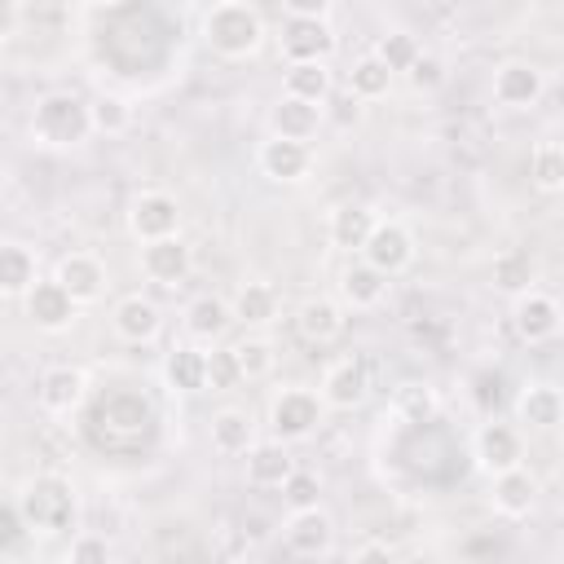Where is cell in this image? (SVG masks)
<instances>
[{"mask_svg":"<svg viewBox=\"0 0 564 564\" xmlns=\"http://www.w3.org/2000/svg\"><path fill=\"white\" fill-rule=\"evenodd\" d=\"M18 507L31 524V533H44V538H57V533H70L79 524V502H75V489L66 476L57 471H40L26 480V489L18 494Z\"/></svg>","mask_w":564,"mask_h":564,"instance_id":"6da1fadb","label":"cell"},{"mask_svg":"<svg viewBox=\"0 0 564 564\" xmlns=\"http://www.w3.org/2000/svg\"><path fill=\"white\" fill-rule=\"evenodd\" d=\"M93 132V115L88 101L75 93H44L31 110V141L48 145V150H70L84 145Z\"/></svg>","mask_w":564,"mask_h":564,"instance_id":"7a4b0ae2","label":"cell"},{"mask_svg":"<svg viewBox=\"0 0 564 564\" xmlns=\"http://www.w3.org/2000/svg\"><path fill=\"white\" fill-rule=\"evenodd\" d=\"M203 40L212 44V53L238 62V57H251L260 48L264 22H260V13L247 0H220L203 18Z\"/></svg>","mask_w":564,"mask_h":564,"instance_id":"3957f363","label":"cell"},{"mask_svg":"<svg viewBox=\"0 0 564 564\" xmlns=\"http://www.w3.org/2000/svg\"><path fill=\"white\" fill-rule=\"evenodd\" d=\"M322 392H308V388H282L273 401H269V427L278 441H304L317 432L322 423Z\"/></svg>","mask_w":564,"mask_h":564,"instance_id":"277c9868","label":"cell"},{"mask_svg":"<svg viewBox=\"0 0 564 564\" xmlns=\"http://www.w3.org/2000/svg\"><path fill=\"white\" fill-rule=\"evenodd\" d=\"M511 326H516V335H520L524 344H546V339L560 335L564 308H560L555 295H546V291L533 286V291L516 295V304H511Z\"/></svg>","mask_w":564,"mask_h":564,"instance_id":"5b68a950","label":"cell"},{"mask_svg":"<svg viewBox=\"0 0 564 564\" xmlns=\"http://www.w3.org/2000/svg\"><path fill=\"white\" fill-rule=\"evenodd\" d=\"M176 225H181V203L163 189H141L128 207V229L137 242L167 238V234H176Z\"/></svg>","mask_w":564,"mask_h":564,"instance_id":"8992f818","label":"cell"},{"mask_svg":"<svg viewBox=\"0 0 564 564\" xmlns=\"http://www.w3.org/2000/svg\"><path fill=\"white\" fill-rule=\"evenodd\" d=\"M22 304H26V317L35 322V330H48V335L66 330V326L75 322V308H79V300H75L57 278H40V282L22 295Z\"/></svg>","mask_w":564,"mask_h":564,"instance_id":"52a82bcc","label":"cell"},{"mask_svg":"<svg viewBox=\"0 0 564 564\" xmlns=\"http://www.w3.org/2000/svg\"><path fill=\"white\" fill-rule=\"evenodd\" d=\"M282 542H286L291 555H304V560L330 555V546H335V520H330L322 507L291 511L286 524H282Z\"/></svg>","mask_w":564,"mask_h":564,"instance_id":"ba28073f","label":"cell"},{"mask_svg":"<svg viewBox=\"0 0 564 564\" xmlns=\"http://www.w3.org/2000/svg\"><path fill=\"white\" fill-rule=\"evenodd\" d=\"M546 93V75L533 62H502L494 70V101L507 110H529Z\"/></svg>","mask_w":564,"mask_h":564,"instance_id":"9c48e42d","label":"cell"},{"mask_svg":"<svg viewBox=\"0 0 564 564\" xmlns=\"http://www.w3.org/2000/svg\"><path fill=\"white\" fill-rule=\"evenodd\" d=\"M361 256L375 269H383L388 278H397V273H405L414 264V234L401 220H379L375 234H370V242L361 247Z\"/></svg>","mask_w":564,"mask_h":564,"instance_id":"30bf717a","label":"cell"},{"mask_svg":"<svg viewBox=\"0 0 564 564\" xmlns=\"http://www.w3.org/2000/svg\"><path fill=\"white\" fill-rule=\"evenodd\" d=\"M194 269V256L189 247L181 242V234H167V238H154V242H141V273L159 286H176L185 282Z\"/></svg>","mask_w":564,"mask_h":564,"instance_id":"8fae6325","label":"cell"},{"mask_svg":"<svg viewBox=\"0 0 564 564\" xmlns=\"http://www.w3.org/2000/svg\"><path fill=\"white\" fill-rule=\"evenodd\" d=\"M282 53L286 62H326L335 53V31L326 26V18H286Z\"/></svg>","mask_w":564,"mask_h":564,"instance_id":"7c38bea8","label":"cell"},{"mask_svg":"<svg viewBox=\"0 0 564 564\" xmlns=\"http://www.w3.org/2000/svg\"><path fill=\"white\" fill-rule=\"evenodd\" d=\"M256 163H260V172L269 176V181H304L308 176V167H313V150H308V141H291V137H269V141H260V154H256Z\"/></svg>","mask_w":564,"mask_h":564,"instance_id":"4fadbf2b","label":"cell"},{"mask_svg":"<svg viewBox=\"0 0 564 564\" xmlns=\"http://www.w3.org/2000/svg\"><path fill=\"white\" fill-rule=\"evenodd\" d=\"M370 392V375H366V361L361 357H344L335 366H326L322 375V401L330 410H357Z\"/></svg>","mask_w":564,"mask_h":564,"instance_id":"5bb4252c","label":"cell"},{"mask_svg":"<svg viewBox=\"0 0 564 564\" xmlns=\"http://www.w3.org/2000/svg\"><path fill=\"white\" fill-rule=\"evenodd\" d=\"M53 278H57L79 304H93V300L106 291V264H101L93 251H70V256H62L57 269H53Z\"/></svg>","mask_w":564,"mask_h":564,"instance_id":"9a60e30c","label":"cell"},{"mask_svg":"<svg viewBox=\"0 0 564 564\" xmlns=\"http://www.w3.org/2000/svg\"><path fill=\"white\" fill-rule=\"evenodd\" d=\"M520 458H524V445H520V432L511 423H485L476 432V463L489 476H498L507 467H520Z\"/></svg>","mask_w":564,"mask_h":564,"instance_id":"2e32d148","label":"cell"},{"mask_svg":"<svg viewBox=\"0 0 564 564\" xmlns=\"http://www.w3.org/2000/svg\"><path fill=\"white\" fill-rule=\"evenodd\" d=\"M110 322H115V335H119V339H128V344H150V339L159 335V326H163V313H159V304H154L150 295H123V300L115 304Z\"/></svg>","mask_w":564,"mask_h":564,"instance_id":"e0dca14e","label":"cell"},{"mask_svg":"<svg viewBox=\"0 0 564 564\" xmlns=\"http://www.w3.org/2000/svg\"><path fill=\"white\" fill-rule=\"evenodd\" d=\"M84 388H88L84 383V370H75V366H48L40 375V383H35V397H40V405L48 414H70V410H79Z\"/></svg>","mask_w":564,"mask_h":564,"instance_id":"ac0fdd59","label":"cell"},{"mask_svg":"<svg viewBox=\"0 0 564 564\" xmlns=\"http://www.w3.org/2000/svg\"><path fill=\"white\" fill-rule=\"evenodd\" d=\"M516 419L533 432H551L564 423V392L551 388V383H529L520 397H516Z\"/></svg>","mask_w":564,"mask_h":564,"instance_id":"d6986e66","label":"cell"},{"mask_svg":"<svg viewBox=\"0 0 564 564\" xmlns=\"http://www.w3.org/2000/svg\"><path fill=\"white\" fill-rule=\"evenodd\" d=\"M295 471V458L286 454V441H256L247 449V480L256 489H282V480Z\"/></svg>","mask_w":564,"mask_h":564,"instance_id":"ffe728a7","label":"cell"},{"mask_svg":"<svg viewBox=\"0 0 564 564\" xmlns=\"http://www.w3.org/2000/svg\"><path fill=\"white\" fill-rule=\"evenodd\" d=\"M375 225H379V216L366 207V203H339L335 212H330V242L339 247V251H357L361 256V247L370 242V234H375Z\"/></svg>","mask_w":564,"mask_h":564,"instance_id":"44dd1931","label":"cell"},{"mask_svg":"<svg viewBox=\"0 0 564 564\" xmlns=\"http://www.w3.org/2000/svg\"><path fill=\"white\" fill-rule=\"evenodd\" d=\"M339 295H344L348 308H375V304L388 295V273L375 269V264L361 256V260H352V264L339 273Z\"/></svg>","mask_w":564,"mask_h":564,"instance_id":"7402d4cb","label":"cell"},{"mask_svg":"<svg viewBox=\"0 0 564 564\" xmlns=\"http://www.w3.org/2000/svg\"><path fill=\"white\" fill-rule=\"evenodd\" d=\"M229 322H234V308L220 295H198V300L185 304V335L194 344H207L212 348L229 330Z\"/></svg>","mask_w":564,"mask_h":564,"instance_id":"603a6c76","label":"cell"},{"mask_svg":"<svg viewBox=\"0 0 564 564\" xmlns=\"http://www.w3.org/2000/svg\"><path fill=\"white\" fill-rule=\"evenodd\" d=\"M163 379L172 392H203L207 388V352L203 344H176L167 357H163Z\"/></svg>","mask_w":564,"mask_h":564,"instance_id":"cb8c5ba5","label":"cell"},{"mask_svg":"<svg viewBox=\"0 0 564 564\" xmlns=\"http://www.w3.org/2000/svg\"><path fill=\"white\" fill-rule=\"evenodd\" d=\"M207 436H212V449H216V454L234 458V454H247V449L256 445V423H251V414H247V410L225 405V410H216V414H212Z\"/></svg>","mask_w":564,"mask_h":564,"instance_id":"d4e9b609","label":"cell"},{"mask_svg":"<svg viewBox=\"0 0 564 564\" xmlns=\"http://www.w3.org/2000/svg\"><path fill=\"white\" fill-rule=\"evenodd\" d=\"M533 502H538V480L524 467H507V471L494 476V507H498V516L520 520V516L533 511Z\"/></svg>","mask_w":564,"mask_h":564,"instance_id":"484cf974","label":"cell"},{"mask_svg":"<svg viewBox=\"0 0 564 564\" xmlns=\"http://www.w3.org/2000/svg\"><path fill=\"white\" fill-rule=\"evenodd\" d=\"M269 128H273L278 137H291V141H313L317 128H322V106L282 93V101L269 110Z\"/></svg>","mask_w":564,"mask_h":564,"instance_id":"4316f807","label":"cell"},{"mask_svg":"<svg viewBox=\"0 0 564 564\" xmlns=\"http://www.w3.org/2000/svg\"><path fill=\"white\" fill-rule=\"evenodd\" d=\"M295 326H300V335L308 344H335L344 335V308L335 300H326V295H313V300L300 304Z\"/></svg>","mask_w":564,"mask_h":564,"instance_id":"83f0119b","label":"cell"},{"mask_svg":"<svg viewBox=\"0 0 564 564\" xmlns=\"http://www.w3.org/2000/svg\"><path fill=\"white\" fill-rule=\"evenodd\" d=\"M489 278H494V286L502 291V295H524V291H533V282H538V260L529 256V251H520V247H507V251H498L494 256V269H489Z\"/></svg>","mask_w":564,"mask_h":564,"instance_id":"f1b7e54d","label":"cell"},{"mask_svg":"<svg viewBox=\"0 0 564 564\" xmlns=\"http://www.w3.org/2000/svg\"><path fill=\"white\" fill-rule=\"evenodd\" d=\"M35 282H40L35 256H31L22 242H4V247H0V291H4L9 300H22Z\"/></svg>","mask_w":564,"mask_h":564,"instance_id":"f546056e","label":"cell"},{"mask_svg":"<svg viewBox=\"0 0 564 564\" xmlns=\"http://www.w3.org/2000/svg\"><path fill=\"white\" fill-rule=\"evenodd\" d=\"M229 308H234V317H238L242 326H269V322L278 317V291H273L269 282H242V286L234 291Z\"/></svg>","mask_w":564,"mask_h":564,"instance_id":"4dcf8cb0","label":"cell"},{"mask_svg":"<svg viewBox=\"0 0 564 564\" xmlns=\"http://www.w3.org/2000/svg\"><path fill=\"white\" fill-rule=\"evenodd\" d=\"M388 88H392V70H388V62H383L379 53H366V57L352 62V70H348V93H352L357 101H379V97H388Z\"/></svg>","mask_w":564,"mask_h":564,"instance_id":"1f68e13d","label":"cell"},{"mask_svg":"<svg viewBox=\"0 0 564 564\" xmlns=\"http://www.w3.org/2000/svg\"><path fill=\"white\" fill-rule=\"evenodd\" d=\"M286 97H300V101L322 106L330 97V70H326V62H291L286 66Z\"/></svg>","mask_w":564,"mask_h":564,"instance_id":"d6a6232c","label":"cell"},{"mask_svg":"<svg viewBox=\"0 0 564 564\" xmlns=\"http://www.w3.org/2000/svg\"><path fill=\"white\" fill-rule=\"evenodd\" d=\"M529 181L542 194H560L564 189V145L560 141H538L529 150Z\"/></svg>","mask_w":564,"mask_h":564,"instance_id":"836d02e7","label":"cell"},{"mask_svg":"<svg viewBox=\"0 0 564 564\" xmlns=\"http://www.w3.org/2000/svg\"><path fill=\"white\" fill-rule=\"evenodd\" d=\"M436 410H441V401H436V388H427V383H401L392 392V414L401 423H414V427L419 423H432Z\"/></svg>","mask_w":564,"mask_h":564,"instance_id":"e575fe53","label":"cell"},{"mask_svg":"<svg viewBox=\"0 0 564 564\" xmlns=\"http://www.w3.org/2000/svg\"><path fill=\"white\" fill-rule=\"evenodd\" d=\"M88 115H93V132H101V137H123L132 128V106L123 97H115V93L93 97Z\"/></svg>","mask_w":564,"mask_h":564,"instance_id":"d590c367","label":"cell"},{"mask_svg":"<svg viewBox=\"0 0 564 564\" xmlns=\"http://www.w3.org/2000/svg\"><path fill=\"white\" fill-rule=\"evenodd\" d=\"M375 53L388 62V70H392V75H410V66L423 57V44H419L410 31H388V35H379Z\"/></svg>","mask_w":564,"mask_h":564,"instance_id":"8d00e7d4","label":"cell"},{"mask_svg":"<svg viewBox=\"0 0 564 564\" xmlns=\"http://www.w3.org/2000/svg\"><path fill=\"white\" fill-rule=\"evenodd\" d=\"M238 383H247L242 375V361H238V348H216L207 352V388L212 392H234Z\"/></svg>","mask_w":564,"mask_h":564,"instance_id":"74e56055","label":"cell"},{"mask_svg":"<svg viewBox=\"0 0 564 564\" xmlns=\"http://www.w3.org/2000/svg\"><path fill=\"white\" fill-rule=\"evenodd\" d=\"M317 498H322V480L313 476V471H304V467H295L286 480H282V502L291 507V511H304V507H317Z\"/></svg>","mask_w":564,"mask_h":564,"instance_id":"f35d334b","label":"cell"},{"mask_svg":"<svg viewBox=\"0 0 564 564\" xmlns=\"http://www.w3.org/2000/svg\"><path fill=\"white\" fill-rule=\"evenodd\" d=\"M26 533H31V524H26L22 507H18V498H4L0 502V555H13L26 542Z\"/></svg>","mask_w":564,"mask_h":564,"instance_id":"ab89813d","label":"cell"},{"mask_svg":"<svg viewBox=\"0 0 564 564\" xmlns=\"http://www.w3.org/2000/svg\"><path fill=\"white\" fill-rule=\"evenodd\" d=\"M234 348H238V361H242V375H247V379H264V375L273 370V344H269V339L247 335V339L234 344Z\"/></svg>","mask_w":564,"mask_h":564,"instance_id":"60d3db41","label":"cell"},{"mask_svg":"<svg viewBox=\"0 0 564 564\" xmlns=\"http://www.w3.org/2000/svg\"><path fill=\"white\" fill-rule=\"evenodd\" d=\"M106 560H110V542L97 533H79L66 546V564H106Z\"/></svg>","mask_w":564,"mask_h":564,"instance_id":"b9f144b4","label":"cell"},{"mask_svg":"<svg viewBox=\"0 0 564 564\" xmlns=\"http://www.w3.org/2000/svg\"><path fill=\"white\" fill-rule=\"evenodd\" d=\"M419 93H432V88H441L445 84V62L436 57V53H423L414 66H410V75H405Z\"/></svg>","mask_w":564,"mask_h":564,"instance_id":"7bdbcfd3","label":"cell"},{"mask_svg":"<svg viewBox=\"0 0 564 564\" xmlns=\"http://www.w3.org/2000/svg\"><path fill=\"white\" fill-rule=\"evenodd\" d=\"M282 9H286L291 18H326L330 0H282Z\"/></svg>","mask_w":564,"mask_h":564,"instance_id":"ee69618b","label":"cell"},{"mask_svg":"<svg viewBox=\"0 0 564 564\" xmlns=\"http://www.w3.org/2000/svg\"><path fill=\"white\" fill-rule=\"evenodd\" d=\"M13 31H18V0H0V35L13 40Z\"/></svg>","mask_w":564,"mask_h":564,"instance_id":"f6af8a7d","label":"cell"},{"mask_svg":"<svg viewBox=\"0 0 564 564\" xmlns=\"http://www.w3.org/2000/svg\"><path fill=\"white\" fill-rule=\"evenodd\" d=\"M388 555H392L388 542H361V546H352V560H388Z\"/></svg>","mask_w":564,"mask_h":564,"instance_id":"bcb514c9","label":"cell"},{"mask_svg":"<svg viewBox=\"0 0 564 564\" xmlns=\"http://www.w3.org/2000/svg\"><path fill=\"white\" fill-rule=\"evenodd\" d=\"M97 4H115V0H97Z\"/></svg>","mask_w":564,"mask_h":564,"instance_id":"7dc6e473","label":"cell"},{"mask_svg":"<svg viewBox=\"0 0 564 564\" xmlns=\"http://www.w3.org/2000/svg\"><path fill=\"white\" fill-rule=\"evenodd\" d=\"M423 4H432V0H423Z\"/></svg>","mask_w":564,"mask_h":564,"instance_id":"c3c4849f","label":"cell"}]
</instances>
